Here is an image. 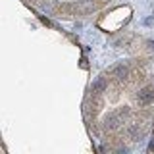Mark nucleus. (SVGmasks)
Masks as SVG:
<instances>
[{
  "label": "nucleus",
  "mask_w": 154,
  "mask_h": 154,
  "mask_svg": "<svg viewBox=\"0 0 154 154\" xmlns=\"http://www.w3.org/2000/svg\"><path fill=\"white\" fill-rule=\"evenodd\" d=\"M141 100H143V104H146V102H150V100H152V94H150V91H143V93H141Z\"/></svg>",
  "instance_id": "1"
}]
</instances>
